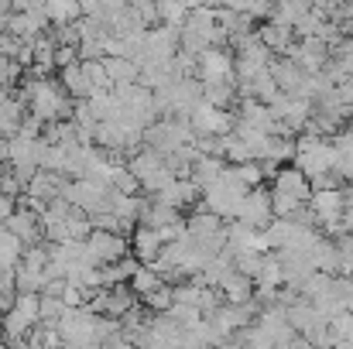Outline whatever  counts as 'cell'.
Here are the masks:
<instances>
[{"instance_id": "obj_18", "label": "cell", "mask_w": 353, "mask_h": 349, "mask_svg": "<svg viewBox=\"0 0 353 349\" xmlns=\"http://www.w3.org/2000/svg\"><path fill=\"white\" fill-rule=\"evenodd\" d=\"M161 165H165V154L154 151V147H148V144H141V147L130 154V161H127V168L137 175V182H141L144 175H151L154 168H161Z\"/></svg>"}, {"instance_id": "obj_25", "label": "cell", "mask_w": 353, "mask_h": 349, "mask_svg": "<svg viewBox=\"0 0 353 349\" xmlns=\"http://www.w3.org/2000/svg\"><path fill=\"white\" fill-rule=\"evenodd\" d=\"M65 312V302L59 295H38V322L41 326H55Z\"/></svg>"}, {"instance_id": "obj_38", "label": "cell", "mask_w": 353, "mask_h": 349, "mask_svg": "<svg viewBox=\"0 0 353 349\" xmlns=\"http://www.w3.org/2000/svg\"><path fill=\"white\" fill-rule=\"evenodd\" d=\"M223 7H230V10H247V0H220Z\"/></svg>"}, {"instance_id": "obj_13", "label": "cell", "mask_w": 353, "mask_h": 349, "mask_svg": "<svg viewBox=\"0 0 353 349\" xmlns=\"http://www.w3.org/2000/svg\"><path fill=\"white\" fill-rule=\"evenodd\" d=\"M182 220H185L182 209L165 206V202H158V199H144L141 216H137V223H141V226H151V230H161V226H168V223H182Z\"/></svg>"}, {"instance_id": "obj_12", "label": "cell", "mask_w": 353, "mask_h": 349, "mask_svg": "<svg viewBox=\"0 0 353 349\" xmlns=\"http://www.w3.org/2000/svg\"><path fill=\"white\" fill-rule=\"evenodd\" d=\"M254 34L264 41V48H268L271 55H285V52H288V45L295 41V28L278 24V21H264V24H257V28H254Z\"/></svg>"}, {"instance_id": "obj_37", "label": "cell", "mask_w": 353, "mask_h": 349, "mask_svg": "<svg viewBox=\"0 0 353 349\" xmlns=\"http://www.w3.org/2000/svg\"><path fill=\"white\" fill-rule=\"evenodd\" d=\"M14 206H17V199H14V195H3V192H0V226H3V220H7L10 213H14Z\"/></svg>"}, {"instance_id": "obj_23", "label": "cell", "mask_w": 353, "mask_h": 349, "mask_svg": "<svg viewBox=\"0 0 353 349\" xmlns=\"http://www.w3.org/2000/svg\"><path fill=\"white\" fill-rule=\"evenodd\" d=\"M45 14L52 24H69V21L83 17V7H79V0H45Z\"/></svg>"}, {"instance_id": "obj_33", "label": "cell", "mask_w": 353, "mask_h": 349, "mask_svg": "<svg viewBox=\"0 0 353 349\" xmlns=\"http://www.w3.org/2000/svg\"><path fill=\"white\" fill-rule=\"evenodd\" d=\"M127 7L141 17V24H144V28L158 24V0H127Z\"/></svg>"}, {"instance_id": "obj_14", "label": "cell", "mask_w": 353, "mask_h": 349, "mask_svg": "<svg viewBox=\"0 0 353 349\" xmlns=\"http://www.w3.org/2000/svg\"><path fill=\"white\" fill-rule=\"evenodd\" d=\"M161 233L151 230V226H141L137 223V230H130V250H134V257L141 260V264H148V260H154L158 253H161Z\"/></svg>"}, {"instance_id": "obj_27", "label": "cell", "mask_w": 353, "mask_h": 349, "mask_svg": "<svg viewBox=\"0 0 353 349\" xmlns=\"http://www.w3.org/2000/svg\"><path fill=\"white\" fill-rule=\"evenodd\" d=\"M79 65H83V72H86V79H90L93 89H110V86H114L110 76H107L103 59H79Z\"/></svg>"}, {"instance_id": "obj_22", "label": "cell", "mask_w": 353, "mask_h": 349, "mask_svg": "<svg viewBox=\"0 0 353 349\" xmlns=\"http://www.w3.org/2000/svg\"><path fill=\"white\" fill-rule=\"evenodd\" d=\"M24 240H17L10 230H0V271H14L21 264Z\"/></svg>"}, {"instance_id": "obj_32", "label": "cell", "mask_w": 353, "mask_h": 349, "mask_svg": "<svg viewBox=\"0 0 353 349\" xmlns=\"http://www.w3.org/2000/svg\"><path fill=\"white\" fill-rule=\"evenodd\" d=\"M295 206H299V199H295V195H285V192H274V189H271V216L288 220V216L295 213Z\"/></svg>"}, {"instance_id": "obj_7", "label": "cell", "mask_w": 353, "mask_h": 349, "mask_svg": "<svg viewBox=\"0 0 353 349\" xmlns=\"http://www.w3.org/2000/svg\"><path fill=\"white\" fill-rule=\"evenodd\" d=\"M148 199H158V202H165V206H175V209L189 213V209L203 199V189H199L192 178H172L165 189H158V192L148 195Z\"/></svg>"}, {"instance_id": "obj_16", "label": "cell", "mask_w": 353, "mask_h": 349, "mask_svg": "<svg viewBox=\"0 0 353 349\" xmlns=\"http://www.w3.org/2000/svg\"><path fill=\"white\" fill-rule=\"evenodd\" d=\"M220 295H223V302H230V305H243V302H250V295H254V277L240 274V271L234 267V271L220 281Z\"/></svg>"}, {"instance_id": "obj_15", "label": "cell", "mask_w": 353, "mask_h": 349, "mask_svg": "<svg viewBox=\"0 0 353 349\" xmlns=\"http://www.w3.org/2000/svg\"><path fill=\"white\" fill-rule=\"evenodd\" d=\"M59 86H62L72 100H86V96L93 93V86H90V79H86V72H83L79 62H69V65L59 69Z\"/></svg>"}, {"instance_id": "obj_35", "label": "cell", "mask_w": 353, "mask_h": 349, "mask_svg": "<svg viewBox=\"0 0 353 349\" xmlns=\"http://www.w3.org/2000/svg\"><path fill=\"white\" fill-rule=\"evenodd\" d=\"M41 127H45V123H41L34 114H24V116H21L17 134H21V137H28V140H34V137H41Z\"/></svg>"}, {"instance_id": "obj_24", "label": "cell", "mask_w": 353, "mask_h": 349, "mask_svg": "<svg viewBox=\"0 0 353 349\" xmlns=\"http://www.w3.org/2000/svg\"><path fill=\"white\" fill-rule=\"evenodd\" d=\"M137 302H141V305H144V308H148L151 315H158V312H168V308H172V302H175V295H172V284L165 281V284H158L154 291H148V295H141Z\"/></svg>"}, {"instance_id": "obj_28", "label": "cell", "mask_w": 353, "mask_h": 349, "mask_svg": "<svg viewBox=\"0 0 353 349\" xmlns=\"http://www.w3.org/2000/svg\"><path fill=\"white\" fill-rule=\"evenodd\" d=\"M185 14H189V7H185L182 0H158V21H161V24L182 28V24H185Z\"/></svg>"}, {"instance_id": "obj_4", "label": "cell", "mask_w": 353, "mask_h": 349, "mask_svg": "<svg viewBox=\"0 0 353 349\" xmlns=\"http://www.w3.org/2000/svg\"><path fill=\"white\" fill-rule=\"evenodd\" d=\"M86 243V253H90V264H110L127 257V233H114V230H90V236L83 240Z\"/></svg>"}, {"instance_id": "obj_3", "label": "cell", "mask_w": 353, "mask_h": 349, "mask_svg": "<svg viewBox=\"0 0 353 349\" xmlns=\"http://www.w3.org/2000/svg\"><path fill=\"white\" fill-rule=\"evenodd\" d=\"M196 79L199 83H230L234 79V52L223 45H210L196 55Z\"/></svg>"}, {"instance_id": "obj_20", "label": "cell", "mask_w": 353, "mask_h": 349, "mask_svg": "<svg viewBox=\"0 0 353 349\" xmlns=\"http://www.w3.org/2000/svg\"><path fill=\"white\" fill-rule=\"evenodd\" d=\"M103 65H107V76L110 83H137V62L127 59V55H103Z\"/></svg>"}, {"instance_id": "obj_31", "label": "cell", "mask_w": 353, "mask_h": 349, "mask_svg": "<svg viewBox=\"0 0 353 349\" xmlns=\"http://www.w3.org/2000/svg\"><path fill=\"white\" fill-rule=\"evenodd\" d=\"M172 178H175V175L161 165V168H154L151 175H144V178H141V192H144V195H154V192H158V189H165Z\"/></svg>"}, {"instance_id": "obj_26", "label": "cell", "mask_w": 353, "mask_h": 349, "mask_svg": "<svg viewBox=\"0 0 353 349\" xmlns=\"http://www.w3.org/2000/svg\"><path fill=\"white\" fill-rule=\"evenodd\" d=\"M223 158H227V165H240V161H250L254 151H250L247 140H240L234 130H230V134H223Z\"/></svg>"}, {"instance_id": "obj_34", "label": "cell", "mask_w": 353, "mask_h": 349, "mask_svg": "<svg viewBox=\"0 0 353 349\" xmlns=\"http://www.w3.org/2000/svg\"><path fill=\"white\" fill-rule=\"evenodd\" d=\"M72 120H76V127H83V130H93V127H97V114H93L90 100H72Z\"/></svg>"}, {"instance_id": "obj_29", "label": "cell", "mask_w": 353, "mask_h": 349, "mask_svg": "<svg viewBox=\"0 0 353 349\" xmlns=\"http://www.w3.org/2000/svg\"><path fill=\"white\" fill-rule=\"evenodd\" d=\"M230 168H234V175L247 185V189H254V185H261V182H264V168H261V161H257V158L240 161V165H230Z\"/></svg>"}, {"instance_id": "obj_5", "label": "cell", "mask_w": 353, "mask_h": 349, "mask_svg": "<svg viewBox=\"0 0 353 349\" xmlns=\"http://www.w3.org/2000/svg\"><path fill=\"white\" fill-rule=\"evenodd\" d=\"M234 120H236L234 110H220V107H213L206 100H199L196 110L189 114V123H192L196 134H230Z\"/></svg>"}, {"instance_id": "obj_1", "label": "cell", "mask_w": 353, "mask_h": 349, "mask_svg": "<svg viewBox=\"0 0 353 349\" xmlns=\"http://www.w3.org/2000/svg\"><path fill=\"white\" fill-rule=\"evenodd\" d=\"M55 329L62 336V346H100L97 343V312L86 305L65 308L62 319L55 322Z\"/></svg>"}, {"instance_id": "obj_6", "label": "cell", "mask_w": 353, "mask_h": 349, "mask_svg": "<svg viewBox=\"0 0 353 349\" xmlns=\"http://www.w3.org/2000/svg\"><path fill=\"white\" fill-rule=\"evenodd\" d=\"M236 220H243V223H250V226L264 230V226L274 220V216H271V192H268V189H261V185L247 189V195L240 199Z\"/></svg>"}, {"instance_id": "obj_17", "label": "cell", "mask_w": 353, "mask_h": 349, "mask_svg": "<svg viewBox=\"0 0 353 349\" xmlns=\"http://www.w3.org/2000/svg\"><path fill=\"white\" fill-rule=\"evenodd\" d=\"M223 168H227V158H220V154H196V158H192V175H189V178H192L199 189H206Z\"/></svg>"}, {"instance_id": "obj_36", "label": "cell", "mask_w": 353, "mask_h": 349, "mask_svg": "<svg viewBox=\"0 0 353 349\" xmlns=\"http://www.w3.org/2000/svg\"><path fill=\"white\" fill-rule=\"evenodd\" d=\"M69 62H79V45H55V69Z\"/></svg>"}, {"instance_id": "obj_2", "label": "cell", "mask_w": 353, "mask_h": 349, "mask_svg": "<svg viewBox=\"0 0 353 349\" xmlns=\"http://www.w3.org/2000/svg\"><path fill=\"white\" fill-rule=\"evenodd\" d=\"M175 52H179V28L158 21V24H151V28L144 31V48H141V55H137L134 62H137V69H141L144 62H168Z\"/></svg>"}, {"instance_id": "obj_10", "label": "cell", "mask_w": 353, "mask_h": 349, "mask_svg": "<svg viewBox=\"0 0 353 349\" xmlns=\"http://www.w3.org/2000/svg\"><path fill=\"white\" fill-rule=\"evenodd\" d=\"M3 230H10L24 243H38L41 240V216L31 213L28 206H14V213L3 220Z\"/></svg>"}, {"instance_id": "obj_30", "label": "cell", "mask_w": 353, "mask_h": 349, "mask_svg": "<svg viewBox=\"0 0 353 349\" xmlns=\"http://www.w3.org/2000/svg\"><path fill=\"white\" fill-rule=\"evenodd\" d=\"M21 79H24V65H21L17 59H7V55H0V86H7V89H17V86H21Z\"/></svg>"}, {"instance_id": "obj_9", "label": "cell", "mask_w": 353, "mask_h": 349, "mask_svg": "<svg viewBox=\"0 0 353 349\" xmlns=\"http://www.w3.org/2000/svg\"><path fill=\"white\" fill-rule=\"evenodd\" d=\"M271 182H274V192H285V195H295L299 202H309V195H312V185H309V175L302 171V168H278L274 175H271Z\"/></svg>"}, {"instance_id": "obj_39", "label": "cell", "mask_w": 353, "mask_h": 349, "mask_svg": "<svg viewBox=\"0 0 353 349\" xmlns=\"http://www.w3.org/2000/svg\"><path fill=\"white\" fill-rule=\"evenodd\" d=\"M7 31V10H0V34Z\"/></svg>"}, {"instance_id": "obj_40", "label": "cell", "mask_w": 353, "mask_h": 349, "mask_svg": "<svg viewBox=\"0 0 353 349\" xmlns=\"http://www.w3.org/2000/svg\"><path fill=\"white\" fill-rule=\"evenodd\" d=\"M271 3H274V0H271Z\"/></svg>"}, {"instance_id": "obj_8", "label": "cell", "mask_w": 353, "mask_h": 349, "mask_svg": "<svg viewBox=\"0 0 353 349\" xmlns=\"http://www.w3.org/2000/svg\"><path fill=\"white\" fill-rule=\"evenodd\" d=\"M343 206H347V192L343 189H312L309 195V209L316 213V223H333L343 216Z\"/></svg>"}, {"instance_id": "obj_11", "label": "cell", "mask_w": 353, "mask_h": 349, "mask_svg": "<svg viewBox=\"0 0 353 349\" xmlns=\"http://www.w3.org/2000/svg\"><path fill=\"white\" fill-rule=\"evenodd\" d=\"M268 72H271V79H274V86H278L281 93H295V89L302 86V79H305L302 65H299V62H292L288 55H271Z\"/></svg>"}, {"instance_id": "obj_21", "label": "cell", "mask_w": 353, "mask_h": 349, "mask_svg": "<svg viewBox=\"0 0 353 349\" xmlns=\"http://www.w3.org/2000/svg\"><path fill=\"white\" fill-rule=\"evenodd\" d=\"M158 284H165V281H161V274H158L151 264H137V267H134V274H130V281H127V288H130L137 298H141V295H148V291H154Z\"/></svg>"}, {"instance_id": "obj_19", "label": "cell", "mask_w": 353, "mask_h": 349, "mask_svg": "<svg viewBox=\"0 0 353 349\" xmlns=\"http://www.w3.org/2000/svg\"><path fill=\"white\" fill-rule=\"evenodd\" d=\"M203 100L206 103H213V107H220V110H230L236 100V83H203Z\"/></svg>"}]
</instances>
